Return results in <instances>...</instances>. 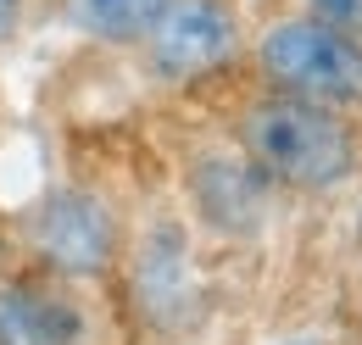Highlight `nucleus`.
<instances>
[{"label":"nucleus","mask_w":362,"mask_h":345,"mask_svg":"<svg viewBox=\"0 0 362 345\" xmlns=\"http://www.w3.org/2000/svg\"><path fill=\"white\" fill-rule=\"evenodd\" d=\"M307 17L334 23V28H346V34L362 40V0H307Z\"/></svg>","instance_id":"0eeeda50"},{"label":"nucleus","mask_w":362,"mask_h":345,"mask_svg":"<svg viewBox=\"0 0 362 345\" xmlns=\"http://www.w3.org/2000/svg\"><path fill=\"white\" fill-rule=\"evenodd\" d=\"M168 0H67L73 23L106 45H139Z\"/></svg>","instance_id":"423d86ee"},{"label":"nucleus","mask_w":362,"mask_h":345,"mask_svg":"<svg viewBox=\"0 0 362 345\" xmlns=\"http://www.w3.org/2000/svg\"><path fill=\"white\" fill-rule=\"evenodd\" d=\"M257 67L268 89H290L323 106H362V40L307 11L279 17L257 40Z\"/></svg>","instance_id":"f03ea898"},{"label":"nucleus","mask_w":362,"mask_h":345,"mask_svg":"<svg viewBox=\"0 0 362 345\" xmlns=\"http://www.w3.org/2000/svg\"><path fill=\"white\" fill-rule=\"evenodd\" d=\"M0 345H78V306L40 279L0 284Z\"/></svg>","instance_id":"39448f33"},{"label":"nucleus","mask_w":362,"mask_h":345,"mask_svg":"<svg viewBox=\"0 0 362 345\" xmlns=\"http://www.w3.org/2000/svg\"><path fill=\"white\" fill-rule=\"evenodd\" d=\"M34 245L67 273H95L112 257V217L100 212L90 195H56L40 212Z\"/></svg>","instance_id":"20e7f679"},{"label":"nucleus","mask_w":362,"mask_h":345,"mask_svg":"<svg viewBox=\"0 0 362 345\" xmlns=\"http://www.w3.org/2000/svg\"><path fill=\"white\" fill-rule=\"evenodd\" d=\"M145 62L156 78H206L240 50V17L228 0H168L156 11V23L145 28Z\"/></svg>","instance_id":"7ed1b4c3"},{"label":"nucleus","mask_w":362,"mask_h":345,"mask_svg":"<svg viewBox=\"0 0 362 345\" xmlns=\"http://www.w3.org/2000/svg\"><path fill=\"white\" fill-rule=\"evenodd\" d=\"M23 6H28V0H0V40H6V34L23 23Z\"/></svg>","instance_id":"6e6552de"},{"label":"nucleus","mask_w":362,"mask_h":345,"mask_svg":"<svg viewBox=\"0 0 362 345\" xmlns=\"http://www.w3.org/2000/svg\"><path fill=\"white\" fill-rule=\"evenodd\" d=\"M234 134L251 168H262L273 184L290 189H334L340 178L357 172L362 156L357 123L346 117V106H323L290 89H268L245 100Z\"/></svg>","instance_id":"f257e3e1"}]
</instances>
